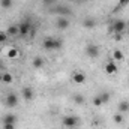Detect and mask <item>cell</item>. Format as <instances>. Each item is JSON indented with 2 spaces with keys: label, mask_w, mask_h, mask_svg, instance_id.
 I'll list each match as a JSON object with an SVG mask.
<instances>
[{
  "label": "cell",
  "mask_w": 129,
  "mask_h": 129,
  "mask_svg": "<svg viewBox=\"0 0 129 129\" xmlns=\"http://www.w3.org/2000/svg\"><path fill=\"white\" fill-rule=\"evenodd\" d=\"M113 38H114L116 41H120V39L123 38V33H114V35H113Z\"/></svg>",
  "instance_id": "28"
},
{
  "label": "cell",
  "mask_w": 129,
  "mask_h": 129,
  "mask_svg": "<svg viewBox=\"0 0 129 129\" xmlns=\"http://www.w3.org/2000/svg\"><path fill=\"white\" fill-rule=\"evenodd\" d=\"M3 129H15V125H3Z\"/></svg>",
  "instance_id": "30"
},
{
  "label": "cell",
  "mask_w": 129,
  "mask_h": 129,
  "mask_svg": "<svg viewBox=\"0 0 129 129\" xmlns=\"http://www.w3.org/2000/svg\"><path fill=\"white\" fill-rule=\"evenodd\" d=\"M42 47L44 50H48V51H53V50H60L63 47V42L62 39L59 38H45L42 41Z\"/></svg>",
  "instance_id": "1"
},
{
  "label": "cell",
  "mask_w": 129,
  "mask_h": 129,
  "mask_svg": "<svg viewBox=\"0 0 129 129\" xmlns=\"http://www.w3.org/2000/svg\"><path fill=\"white\" fill-rule=\"evenodd\" d=\"M5 69H6V66H5V62L0 59V72H5Z\"/></svg>",
  "instance_id": "29"
},
{
  "label": "cell",
  "mask_w": 129,
  "mask_h": 129,
  "mask_svg": "<svg viewBox=\"0 0 129 129\" xmlns=\"http://www.w3.org/2000/svg\"><path fill=\"white\" fill-rule=\"evenodd\" d=\"M14 81V75L11 74V72H3V75H2V83H5V84H11Z\"/></svg>",
  "instance_id": "15"
},
{
  "label": "cell",
  "mask_w": 129,
  "mask_h": 129,
  "mask_svg": "<svg viewBox=\"0 0 129 129\" xmlns=\"http://www.w3.org/2000/svg\"><path fill=\"white\" fill-rule=\"evenodd\" d=\"M42 3L45 6H53V5H56V0H42Z\"/></svg>",
  "instance_id": "27"
},
{
  "label": "cell",
  "mask_w": 129,
  "mask_h": 129,
  "mask_svg": "<svg viewBox=\"0 0 129 129\" xmlns=\"http://www.w3.org/2000/svg\"><path fill=\"white\" fill-rule=\"evenodd\" d=\"M117 110H119V113H122V114L129 113V101H128V99L120 101V102H119V105H117Z\"/></svg>",
  "instance_id": "14"
},
{
  "label": "cell",
  "mask_w": 129,
  "mask_h": 129,
  "mask_svg": "<svg viewBox=\"0 0 129 129\" xmlns=\"http://www.w3.org/2000/svg\"><path fill=\"white\" fill-rule=\"evenodd\" d=\"M128 5H129V0H119L117 6H116V8L113 9V12L116 14V12H119L120 9H123V8H125V6H128Z\"/></svg>",
  "instance_id": "19"
},
{
  "label": "cell",
  "mask_w": 129,
  "mask_h": 129,
  "mask_svg": "<svg viewBox=\"0 0 129 129\" xmlns=\"http://www.w3.org/2000/svg\"><path fill=\"white\" fill-rule=\"evenodd\" d=\"M17 116L15 114H12V113H8V114H5V117H3V125H17Z\"/></svg>",
  "instance_id": "13"
},
{
  "label": "cell",
  "mask_w": 129,
  "mask_h": 129,
  "mask_svg": "<svg viewBox=\"0 0 129 129\" xmlns=\"http://www.w3.org/2000/svg\"><path fill=\"white\" fill-rule=\"evenodd\" d=\"M6 33H8L9 36H17V35H20V32H18V26L11 24V26L6 29Z\"/></svg>",
  "instance_id": "18"
},
{
  "label": "cell",
  "mask_w": 129,
  "mask_h": 129,
  "mask_svg": "<svg viewBox=\"0 0 129 129\" xmlns=\"http://www.w3.org/2000/svg\"><path fill=\"white\" fill-rule=\"evenodd\" d=\"M117 71H119V69H117V64H116L114 60H110V62L105 63V72H107L108 75H116Z\"/></svg>",
  "instance_id": "9"
},
{
  "label": "cell",
  "mask_w": 129,
  "mask_h": 129,
  "mask_svg": "<svg viewBox=\"0 0 129 129\" xmlns=\"http://www.w3.org/2000/svg\"><path fill=\"white\" fill-rule=\"evenodd\" d=\"M71 2H77L78 3V2H86V0H71Z\"/></svg>",
  "instance_id": "31"
},
{
  "label": "cell",
  "mask_w": 129,
  "mask_h": 129,
  "mask_svg": "<svg viewBox=\"0 0 129 129\" xmlns=\"http://www.w3.org/2000/svg\"><path fill=\"white\" fill-rule=\"evenodd\" d=\"M18 32L21 36H27L30 32H33V24H32V18L27 17L24 21H21L18 24Z\"/></svg>",
  "instance_id": "3"
},
{
  "label": "cell",
  "mask_w": 129,
  "mask_h": 129,
  "mask_svg": "<svg viewBox=\"0 0 129 129\" xmlns=\"http://www.w3.org/2000/svg\"><path fill=\"white\" fill-rule=\"evenodd\" d=\"M123 59H125V54H123L120 50H114V51H113V60H114V62H122Z\"/></svg>",
  "instance_id": "17"
},
{
  "label": "cell",
  "mask_w": 129,
  "mask_h": 129,
  "mask_svg": "<svg viewBox=\"0 0 129 129\" xmlns=\"http://www.w3.org/2000/svg\"><path fill=\"white\" fill-rule=\"evenodd\" d=\"M83 27H84V29H89V30L95 29V27H96V20H95L93 17H84V20H83Z\"/></svg>",
  "instance_id": "10"
},
{
  "label": "cell",
  "mask_w": 129,
  "mask_h": 129,
  "mask_svg": "<svg viewBox=\"0 0 129 129\" xmlns=\"http://www.w3.org/2000/svg\"><path fill=\"white\" fill-rule=\"evenodd\" d=\"M56 26H57V29H60V30H66V29H69L71 21H69L68 17H57V20H56Z\"/></svg>",
  "instance_id": "8"
},
{
  "label": "cell",
  "mask_w": 129,
  "mask_h": 129,
  "mask_svg": "<svg viewBox=\"0 0 129 129\" xmlns=\"http://www.w3.org/2000/svg\"><path fill=\"white\" fill-rule=\"evenodd\" d=\"M51 12L53 14H57L59 17H69L72 14V9L66 5H56L51 8Z\"/></svg>",
  "instance_id": "4"
},
{
  "label": "cell",
  "mask_w": 129,
  "mask_h": 129,
  "mask_svg": "<svg viewBox=\"0 0 129 129\" xmlns=\"http://www.w3.org/2000/svg\"><path fill=\"white\" fill-rule=\"evenodd\" d=\"M0 6L3 9H11L12 8V0H0Z\"/></svg>",
  "instance_id": "24"
},
{
  "label": "cell",
  "mask_w": 129,
  "mask_h": 129,
  "mask_svg": "<svg viewBox=\"0 0 129 129\" xmlns=\"http://www.w3.org/2000/svg\"><path fill=\"white\" fill-rule=\"evenodd\" d=\"M18 54H20V51H18L17 48H11V50L6 53V56H8L9 59H17V57H18Z\"/></svg>",
  "instance_id": "21"
},
{
  "label": "cell",
  "mask_w": 129,
  "mask_h": 129,
  "mask_svg": "<svg viewBox=\"0 0 129 129\" xmlns=\"http://www.w3.org/2000/svg\"><path fill=\"white\" fill-rule=\"evenodd\" d=\"M99 53H101V50H99V47H98L96 44H89V45L86 47V54H87V57H90V59L99 57Z\"/></svg>",
  "instance_id": "6"
},
{
  "label": "cell",
  "mask_w": 129,
  "mask_h": 129,
  "mask_svg": "<svg viewBox=\"0 0 129 129\" xmlns=\"http://www.w3.org/2000/svg\"><path fill=\"white\" fill-rule=\"evenodd\" d=\"M92 102H93V105H95V107H102V105H104V102H102V99H101L99 95H96V96L93 98V99H92Z\"/></svg>",
  "instance_id": "25"
},
{
  "label": "cell",
  "mask_w": 129,
  "mask_h": 129,
  "mask_svg": "<svg viewBox=\"0 0 129 129\" xmlns=\"http://www.w3.org/2000/svg\"><path fill=\"white\" fill-rule=\"evenodd\" d=\"M126 29H128V23L123 21V20H114L108 26V32L111 35H114V33H125Z\"/></svg>",
  "instance_id": "2"
},
{
  "label": "cell",
  "mask_w": 129,
  "mask_h": 129,
  "mask_svg": "<svg viewBox=\"0 0 129 129\" xmlns=\"http://www.w3.org/2000/svg\"><path fill=\"white\" fill-rule=\"evenodd\" d=\"M5 105L8 107V108H15L17 105H18V96L15 95V93H9V95H6L5 96Z\"/></svg>",
  "instance_id": "7"
},
{
  "label": "cell",
  "mask_w": 129,
  "mask_h": 129,
  "mask_svg": "<svg viewBox=\"0 0 129 129\" xmlns=\"http://www.w3.org/2000/svg\"><path fill=\"white\" fill-rule=\"evenodd\" d=\"M99 96H101L102 102H104V105H105V104H108V102H110V99H111V93H110V92H101V93H99Z\"/></svg>",
  "instance_id": "20"
},
{
  "label": "cell",
  "mask_w": 129,
  "mask_h": 129,
  "mask_svg": "<svg viewBox=\"0 0 129 129\" xmlns=\"http://www.w3.org/2000/svg\"><path fill=\"white\" fill-rule=\"evenodd\" d=\"M72 81H74L75 84H83V83L86 81V74L81 72V71L74 72V74H72Z\"/></svg>",
  "instance_id": "11"
},
{
  "label": "cell",
  "mask_w": 129,
  "mask_h": 129,
  "mask_svg": "<svg viewBox=\"0 0 129 129\" xmlns=\"http://www.w3.org/2000/svg\"><path fill=\"white\" fill-rule=\"evenodd\" d=\"M113 122H114L116 125L123 123V114H122V113H116V114L113 116Z\"/></svg>",
  "instance_id": "22"
},
{
  "label": "cell",
  "mask_w": 129,
  "mask_h": 129,
  "mask_svg": "<svg viewBox=\"0 0 129 129\" xmlns=\"http://www.w3.org/2000/svg\"><path fill=\"white\" fill-rule=\"evenodd\" d=\"M128 33H129V32H128Z\"/></svg>",
  "instance_id": "33"
},
{
  "label": "cell",
  "mask_w": 129,
  "mask_h": 129,
  "mask_svg": "<svg viewBox=\"0 0 129 129\" xmlns=\"http://www.w3.org/2000/svg\"><path fill=\"white\" fill-rule=\"evenodd\" d=\"M21 95H23V99H24L26 102H30L33 99V96H35L32 87H24V89L21 90Z\"/></svg>",
  "instance_id": "12"
},
{
  "label": "cell",
  "mask_w": 129,
  "mask_h": 129,
  "mask_svg": "<svg viewBox=\"0 0 129 129\" xmlns=\"http://www.w3.org/2000/svg\"><path fill=\"white\" fill-rule=\"evenodd\" d=\"M6 41H8V33L0 32V44H5Z\"/></svg>",
  "instance_id": "26"
},
{
  "label": "cell",
  "mask_w": 129,
  "mask_h": 129,
  "mask_svg": "<svg viewBox=\"0 0 129 129\" xmlns=\"http://www.w3.org/2000/svg\"><path fill=\"white\" fill-rule=\"evenodd\" d=\"M74 102H75L77 105H83V104L86 102V98L83 96V95H75V96H74Z\"/></svg>",
  "instance_id": "23"
},
{
  "label": "cell",
  "mask_w": 129,
  "mask_h": 129,
  "mask_svg": "<svg viewBox=\"0 0 129 129\" xmlns=\"http://www.w3.org/2000/svg\"><path fill=\"white\" fill-rule=\"evenodd\" d=\"M32 64H33V68H35V69H41V68L44 66V59H42L41 56H36V57L33 59Z\"/></svg>",
  "instance_id": "16"
},
{
  "label": "cell",
  "mask_w": 129,
  "mask_h": 129,
  "mask_svg": "<svg viewBox=\"0 0 129 129\" xmlns=\"http://www.w3.org/2000/svg\"><path fill=\"white\" fill-rule=\"evenodd\" d=\"M2 75H3V72H0V83H2Z\"/></svg>",
  "instance_id": "32"
},
{
  "label": "cell",
  "mask_w": 129,
  "mask_h": 129,
  "mask_svg": "<svg viewBox=\"0 0 129 129\" xmlns=\"http://www.w3.org/2000/svg\"><path fill=\"white\" fill-rule=\"evenodd\" d=\"M62 123H63L64 128L74 129V128H77V126L80 125V119H78L77 116H64L63 120H62Z\"/></svg>",
  "instance_id": "5"
}]
</instances>
